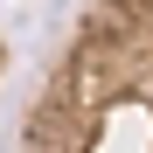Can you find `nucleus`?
Masks as SVG:
<instances>
[{
    "label": "nucleus",
    "mask_w": 153,
    "mask_h": 153,
    "mask_svg": "<svg viewBox=\"0 0 153 153\" xmlns=\"http://www.w3.org/2000/svg\"><path fill=\"white\" fill-rule=\"evenodd\" d=\"M21 153H153V0H84L21 118Z\"/></svg>",
    "instance_id": "f257e3e1"
},
{
    "label": "nucleus",
    "mask_w": 153,
    "mask_h": 153,
    "mask_svg": "<svg viewBox=\"0 0 153 153\" xmlns=\"http://www.w3.org/2000/svg\"><path fill=\"white\" fill-rule=\"evenodd\" d=\"M0 76H7V42H0Z\"/></svg>",
    "instance_id": "f03ea898"
}]
</instances>
